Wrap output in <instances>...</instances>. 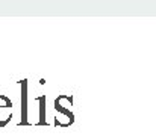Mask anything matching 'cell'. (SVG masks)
<instances>
[{
	"mask_svg": "<svg viewBox=\"0 0 156 136\" xmlns=\"http://www.w3.org/2000/svg\"><path fill=\"white\" fill-rule=\"evenodd\" d=\"M37 101L40 103V121H38V126H46L47 124V121H46V95L38 97Z\"/></svg>",
	"mask_w": 156,
	"mask_h": 136,
	"instance_id": "7a4b0ae2",
	"label": "cell"
},
{
	"mask_svg": "<svg viewBox=\"0 0 156 136\" xmlns=\"http://www.w3.org/2000/svg\"><path fill=\"white\" fill-rule=\"evenodd\" d=\"M21 85V121L20 126L27 124V80L18 82Z\"/></svg>",
	"mask_w": 156,
	"mask_h": 136,
	"instance_id": "6da1fadb",
	"label": "cell"
},
{
	"mask_svg": "<svg viewBox=\"0 0 156 136\" xmlns=\"http://www.w3.org/2000/svg\"><path fill=\"white\" fill-rule=\"evenodd\" d=\"M12 107V101L9 100V97L0 94V109H11Z\"/></svg>",
	"mask_w": 156,
	"mask_h": 136,
	"instance_id": "3957f363",
	"label": "cell"
}]
</instances>
